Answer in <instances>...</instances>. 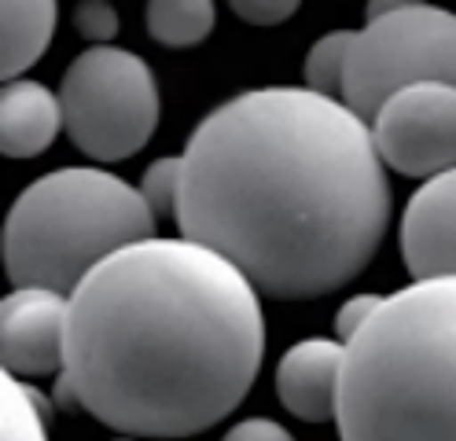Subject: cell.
<instances>
[{
	"mask_svg": "<svg viewBox=\"0 0 456 441\" xmlns=\"http://www.w3.org/2000/svg\"><path fill=\"white\" fill-rule=\"evenodd\" d=\"M181 159V240L232 261L265 298L346 287L387 235L394 199L372 126L305 85L224 100Z\"/></svg>",
	"mask_w": 456,
	"mask_h": 441,
	"instance_id": "6da1fadb",
	"label": "cell"
},
{
	"mask_svg": "<svg viewBox=\"0 0 456 441\" xmlns=\"http://www.w3.org/2000/svg\"><path fill=\"white\" fill-rule=\"evenodd\" d=\"M265 357L254 283L191 240L107 257L70 294L63 379L126 437H191L250 394Z\"/></svg>",
	"mask_w": 456,
	"mask_h": 441,
	"instance_id": "7a4b0ae2",
	"label": "cell"
},
{
	"mask_svg": "<svg viewBox=\"0 0 456 441\" xmlns=\"http://www.w3.org/2000/svg\"><path fill=\"white\" fill-rule=\"evenodd\" d=\"M342 441H456V280L383 294L346 346Z\"/></svg>",
	"mask_w": 456,
	"mask_h": 441,
	"instance_id": "3957f363",
	"label": "cell"
},
{
	"mask_svg": "<svg viewBox=\"0 0 456 441\" xmlns=\"http://www.w3.org/2000/svg\"><path fill=\"white\" fill-rule=\"evenodd\" d=\"M140 188L93 166L52 169L26 188L4 221V269L15 287L70 294L107 257L155 240Z\"/></svg>",
	"mask_w": 456,
	"mask_h": 441,
	"instance_id": "277c9868",
	"label": "cell"
},
{
	"mask_svg": "<svg viewBox=\"0 0 456 441\" xmlns=\"http://www.w3.org/2000/svg\"><path fill=\"white\" fill-rule=\"evenodd\" d=\"M423 81L456 85V15L435 4H368L354 34L342 103L372 126L394 93Z\"/></svg>",
	"mask_w": 456,
	"mask_h": 441,
	"instance_id": "5b68a950",
	"label": "cell"
},
{
	"mask_svg": "<svg viewBox=\"0 0 456 441\" xmlns=\"http://www.w3.org/2000/svg\"><path fill=\"white\" fill-rule=\"evenodd\" d=\"M63 126L74 147L96 162H122L144 147L159 126V81L129 48L81 52L60 85Z\"/></svg>",
	"mask_w": 456,
	"mask_h": 441,
	"instance_id": "8992f818",
	"label": "cell"
},
{
	"mask_svg": "<svg viewBox=\"0 0 456 441\" xmlns=\"http://www.w3.org/2000/svg\"><path fill=\"white\" fill-rule=\"evenodd\" d=\"M383 166L405 176L456 169V85L423 81L394 93L372 122Z\"/></svg>",
	"mask_w": 456,
	"mask_h": 441,
	"instance_id": "52a82bcc",
	"label": "cell"
},
{
	"mask_svg": "<svg viewBox=\"0 0 456 441\" xmlns=\"http://www.w3.org/2000/svg\"><path fill=\"white\" fill-rule=\"evenodd\" d=\"M70 298L41 287H15L0 302V353L15 379L63 375Z\"/></svg>",
	"mask_w": 456,
	"mask_h": 441,
	"instance_id": "ba28073f",
	"label": "cell"
},
{
	"mask_svg": "<svg viewBox=\"0 0 456 441\" xmlns=\"http://www.w3.org/2000/svg\"><path fill=\"white\" fill-rule=\"evenodd\" d=\"M402 257L416 283L456 280V169L412 192L402 217Z\"/></svg>",
	"mask_w": 456,
	"mask_h": 441,
	"instance_id": "9c48e42d",
	"label": "cell"
},
{
	"mask_svg": "<svg viewBox=\"0 0 456 441\" xmlns=\"http://www.w3.org/2000/svg\"><path fill=\"white\" fill-rule=\"evenodd\" d=\"M342 364L346 346L338 339H305L295 342L276 364V397L302 423L338 420Z\"/></svg>",
	"mask_w": 456,
	"mask_h": 441,
	"instance_id": "30bf717a",
	"label": "cell"
},
{
	"mask_svg": "<svg viewBox=\"0 0 456 441\" xmlns=\"http://www.w3.org/2000/svg\"><path fill=\"white\" fill-rule=\"evenodd\" d=\"M60 129H67L60 93L30 78L4 81V93H0V151L8 159H37L52 147Z\"/></svg>",
	"mask_w": 456,
	"mask_h": 441,
	"instance_id": "8fae6325",
	"label": "cell"
},
{
	"mask_svg": "<svg viewBox=\"0 0 456 441\" xmlns=\"http://www.w3.org/2000/svg\"><path fill=\"white\" fill-rule=\"evenodd\" d=\"M55 4L45 0H8L0 4V74L8 81H19V74L30 70L45 55L52 34H55Z\"/></svg>",
	"mask_w": 456,
	"mask_h": 441,
	"instance_id": "7c38bea8",
	"label": "cell"
},
{
	"mask_svg": "<svg viewBox=\"0 0 456 441\" xmlns=\"http://www.w3.org/2000/svg\"><path fill=\"white\" fill-rule=\"evenodd\" d=\"M217 8L207 0H155L144 12L148 34L166 48H191L214 34Z\"/></svg>",
	"mask_w": 456,
	"mask_h": 441,
	"instance_id": "4fadbf2b",
	"label": "cell"
},
{
	"mask_svg": "<svg viewBox=\"0 0 456 441\" xmlns=\"http://www.w3.org/2000/svg\"><path fill=\"white\" fill-rule=\"evenodd\" d=\"M0 434L4 441H48V404L22 379L4 372L0 382Z\"/></svg>",
	"mask_w": 456,
	"mask_h": 441,
	"instance_id": "5bb4252c",
	"label": "cell"
},
{
	"mask_svg": "<svg viewBox=\"0 0 456 441\" xmlns=\"http://www.w3.org/2000/svg\"><path fill=\"white\" fill-rule=\"evenodd\" d=\"M357 29H331L328 37H321L305 55V88L321 93L328 100H342L346 93V63H350V48H354Z\"/></svg>",
	"mask_w": 456,
	"mask_h": 441,
	"instance_id": "9a60e30c",
	"label": "cell"
},
{
	"mask_svg": "<svg viewBox=\"0 0 456 441\" xmlns=\"http://www.w3.org/2000/svg\"><path fill=\"white\" fill-rule=\"evenodd\" d=\"M181 184H184V159H155L144 176H140V195L151 206L155 217H177V202H181Z\"/></svg>",
	"mask_w": 456,
	"mask_h": 441,
	"instance_id": "2e32d148",
	"label": "cell"
},
{
	"mask_svg": "<svg viewBox=\"0 0 456 441\" xmlns=\"http://www.w3.org/2000/svg\"><path fill=\"white\" fill-rule=\"evenodd\" d=\"M74 29L93 41V48H103L118 37V12L110 4H100V0H89V4H77L74 8Z\"/></svg>",
	"mask_w": 456,
	"mask_h": 441,
	"instance_id": "e0dca14e",
	"label": "cell"
},
{
	"mask_svg": "<svg viewBox=\"0 0 456 441\" xmlns=\"http://www.w3.org/2000/svg\"><path fill=\"white\" fill-rule=\"evenodd\" d=\"M379 302H383V294H354V298L342 302L335 313V339L342 346H350L357 339V331L368 323V316L379 309Z\"/></svg>",
	"mask_w": 456,
	"mask_h": 441,
	"instance_id": "ac0fdd59",
	"label": "cell"
},
{
	"mask_svg": "<svg viewBox=\"0 0 456 441\" xmlns=\"http://www.w3.org/2000/svg\"><path fill=\"white\" fill-rule=\"evenodd\" d=\"M232 12L247 26H280L298 15V4H291V0H240V4H232Z\"/></svg>",
	"mask_w": 456,
	"mask_h": 441,
	"instance_id": "d6986e66",
	"label": "cell"
},
{
	"mask_svg": "<svg viewBox=\"0 0 456 441\" xmlns=\"http://www.w3.org/2000/svg\"><path fill=\"white\" fill-rule=\"evenodd\" d=\"M221 441H295L288 427H280L273 420H243L228 430Z\"/></svg>",
	"mask_w": 456,
	"mask_h": 441,
	"instance_id": "ffe728a7",
	"label": "cell"
},
{
	"mask_svg": "<svg viewBox=\"0 0 456 441\" xmlns=\"http://www.w3.org/2000/svg\"><path fill=\"white\" fill-rule=\"evenodd\" d=\"M118 441H140V437H118Z\"/></svg>",
	"mask_w": 456,
	"mask_h": 441,
	"instance_id": "44dd1931",
	"label": "cell"
}]
</instances>
